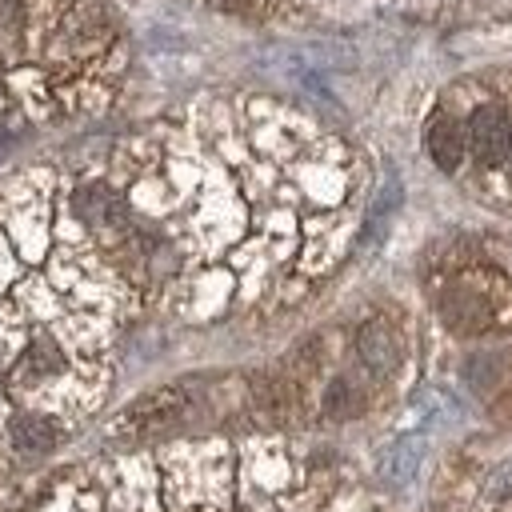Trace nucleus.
Masks as SVG:
<instances>
[{"label":"nucleus","instance_id":"39448f33","mask_svg":"<svg viewBox=\"0 0 512 512\" xmlns=\"http://www.w3.org/2000/svg\"><path fill=\"white\" fill-rule=\"evenodd\" d=\"M424 144H428V156L436 160V168H444V172L460 168V160H464V128L452 116H436L428 124Z\"/></svg>","mask_w":512,"mask_h":512},{"label":"nucleus","instance_id":"9d476101","mask_svg":"<svg viewBox=\"0 0 512 512\" xmlns=\"http://www.w3.org/2000/svg\"><path fill=\"white\" fill-rule=\"evenodd\" d=\"M24 368H28L32 376H52V372L64 368V352L56 348L52 336H36L32 348H28V356H24Z\"/></svg>","mask_w":512,"mask_h":512},{"label":"nucleus","instance_id":"7ed1b4c3","mask_svg":"<svg viewBox=\"0 0 512 512\" xmlns=\"http://www.w3.org/2000/svg\"><path fill=\"white\" fill-rule=\"evenodd\" d=\"M72 208H76V216H80L92 232H100V236H128V232H132L128 204H124L108 184H84V188H76Z\"/></svg>","mask_w":512,"mask_h":512},{"label":"nucleus","instance_id":"6e6552de","mask_svg":"<svg viewBox=\"0 0 512 512\" xmlns=\"http://www.w3.org/2000/svg\"><path fill=\"white\" fill-rule=\"evenodd\" d=\"M8 444L20 456H40V452L56 448V424L44 416H16L8 428Z\"/></svg>","mask_w":512,"mask_h":512},{"label":"nucleus","instance_id":"1a4fd4ad","mask_svg":"<svg viewBox=\"0 0 512 512\" xmlns=\"http://www.w3.org/2000/svg\"><path fill=\"white\" fill-rule=\"evenodd\" d=\"M320 404H324V416H332V420H352V416L364 412L368 396H364V388H360L352 376H332L328 388H324V396H320Z\"/></svg>","mask_w":512,"mask_h":512},{"label":"nucleus","instance_id":"f8f14e48","mask_svg":"<svg viewBox=\"0 0 512 512\" xmlns=\"http://www.w3.org/2000/svg\"><path fill=\"white\" fill-rule=\"evenodd\" d=\"M220 8H228V12H236V16H264L268 12V0H220Z\"/></svg>","mask_w":512,"mask_h":512},{"label":"nucleus","instance_id":"f257e3e1","mask_svg":"<svg viewBox=\"0 0 512 512\" xmlns=\"http://www.w3.org/2000/svg\"><path fill=\"white\" fill-rule=\"evenodd\" d=\"M464 148L472 152V160L480 168H500L508 160V152H512V124H508V116L496 104H480L468 116Z\"/></svg>","mask_w":512,"mask_h":512},{"label":"nucleus","instance_id":"0eeeda50","mask_svg":"<svg viewBox=\"0 0 512 512\" xmlns=\"http://www.w3.org/2000/svg\"><path fill=\"white\" fill-rule=\"evenodd\" d=\"M444 320H448L456 332H480V328L492 320V312H488V300H484V296H476V292H468V288H452V292L444 296Z\"/></svg>","mask_w":512,"mask_h":512},{"label":"nucleus","instance_id":"20e7f679","mask_svg":"<svg viewBox=\"0 0 512 512\" xmlns=\"http://www.w3.org/2000/svg\"><path fill=\"white\" fill-rule=\"evenodd\" d=\"M356 352H360L364 368L376 372V376H392V372L400 368V336H396V328L384 324V320L360 324V332H356Z\"/></svg>","mask_w":512,"mask_h":512},{"label":"nucleus","instance_id":"423d86ee","mask_svg":"<svg viewBox=\"0 0 512 512\" xmlns=\"http://www.w3.org/2000/svg\"><path fill=\"white\" fill-rule=\"evenodd\" d=\"M64 32H68L72 40H80V44L96 48V44H104V40L112 36V16H108V8H104V4H96V0H80V4L68 12Z\"/></svg>","mask_w":512,"mask_h":512},{"label":"nucleus","instance_id":"9b49d317","mask_svg":"<svg viewBox=\"0 0 512 512\" xmlns=\"http://www.w3.org/2000/svg\"><path fill=\"white\" fill-rule=\"evenodd\" d=\"M20 40V24H16V8H0V48H12Z\"/></svg>","mask_w":512,"mask_h":512},{"label":"nucleus","instance_id":"ddd939ff","mask_svg":"<svg viewBox=\"0 0 512 512\" xmlns=\"http://www.w3.org/2000/svg\"><path fill=\"white\" fill-rule=\"evenodd\" d=\"M504 164H508V176H512V152H508V160H504Z\"/></svg>","mask_w":512,"mask_h":512},{"label":"nucleus","instance_id":"f03ea898","mask_svg":"<svg viewBox=\"0 0 512 512\" xmlns=\"http://www.w3.org/2000/svg\"><path fill=\"white\" fill-rule=\"evenodd\" d=\"M192 408H196V404L188 400V392H180V388H160V392L144 396L140 404H132L120 424H124L128 432H136V436H156V432H168V428L184 424V420L192 416Z\"/></svg>","mask_w":512,"mask_h":512}]
</instances>
